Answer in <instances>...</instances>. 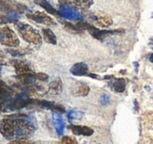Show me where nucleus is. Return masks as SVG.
Returning <instances> with one entry per match:
<instances>
[{
  "instance_id": "1",
  "label": "nucleus",
  "mask_w": 153,
  "mask_h": 144,
  "mask_svg": "<svg viewBox=\"0 0 153 144\" xmlns=\"http://www.w3.org/2000/svg\"><path fill=\"white\" fill-rule=\"evenodd\" d=\"M1 134L10 140L25 139L36 129L33 117L25 114H13L4 117L0 123Z\"/></svg>"
},
{
  "instance_id": "2",
  "label": "nucleus",
  "mask_w": 153,
  "mask_h": 144,
  "mask_svg": "<svg viewBox=\"0 0 153 144\" xmlns=\"http://www.w3.org/2000/svg\"><path fill=\"white\" fill-rule=\"evenodd\" d=\"M15 26L17 28L19 35L21 36V38L25 42L34 45H40L42 43V36H41V34L33 26L28 25L26 23H22V22H17L15 24Z\"/></svg>"
},
{
  "instance_id": "3",
  "label": "nucleus",
  "mask_w": 153,
  "mask_h": 144,
  "mask_svg": "<svg viewBox=\"0 0 153 144\" xmlns=\"http://www.w3.org/2000/svg\"><path fill=\"white\" fill-rule=\"evenodd\" d=\"M0 43L7 47H17L19 46V39L12 28L3 25L0 28Z\"/></svg>"
},
{
  "instance_id": "4",
  "label": "nucleus",
  "mask_w": 153,
  "mask_h": 144,
  "mask_svg": "<svg viewBox=\"0 0 153 144\" xmlns=\"http://www.w3.org/2000/svg\"><path fill=\"white\" fill-rule=\"evenodd\" d=\"M88 22L97 27L107 28L112 24V19L108 15L103 13H94L90 14L88 17Z\"/></svg>"
},
{
  "instance_id": "5",
  "label": "nucleus",
  "mask_w": 153,
  "mask_h": 144,
  "mask_svg": "<svg viewBox=\"0 0 153 144\" xmlns=\"http://www.w3.org/2000/svg\"><path fill=\"white\" fill-rule=\"evenodd\" d=\"M59 12L61 14V17L65 18L67 20H71V21H81L82 16L80 15V13L76 11V7H70V5L66 4H60Z\"/></svg>"
},
{
  "instance_id": "6",
  "label": "nucleus",
  "mask_w": 153,
  "mask_h": 144,
  "mask_svg": "<svg viewBox=\"0 0 153 144\" xmlns=\"http://www.w3.org/2000/svg\"><path fill=\"white\" fill-rule=\"evenodd\" d=\"M1 9L2 11H10L17 14L25 13L27 7L15 0H1Z\"/></svg>"
},
{
  "instance_id": "7",
  "label": "nucleus",
  "mask_w": 153,
  "mask_h": 144,
  "mask_svg": "<svg viewBox=\"0 0 153 144\" xmlns=\"http://www.w3.org/2000/svg\"><path fill=\"white\" fill-rule=\"evenodd\" d=\"M27 18L32 21H35L37 23L44 24V25H56V22L51 16L42 13V12H34V13H28Z\"/></svg>"
},
{
  "instance_id": "8",
  "label": "nucleus",
  "mask_w": 153,
  "mask_h": 144,
  "mask_svg": "<svg viewBox=\"0 0 153 144\" xmlns=\"http://www.w3.org/2000/svg\"><path fill=\"white\" fill-rule=\"evenodd\" d=\"M70 73L74 76H89L94 79H99L98 75L89 74L88 66L85 63H76L70 68Z\"/></svg>"
},
{
  "instance_id": "9",
  "label": "nucleus",
  "mask_w": 153,
  "mask_h": 144,
  "mask_svg": "<svg viewBox=\"0 0 153 144\" xmlns=\"http://www.w3.org/2000/svg\"><path fill=\"white\" fill-rule=\"evenodd\" d=\"M32 106H37L40 107L42 109H47V110H51L56 113H64L65 112V109L61 106V104H55L53 101H48V100H38V99H34Z\"/></svg>"
},
{
  "instance_id": "10",
  "label": "nucleus",
  "mask_w": 153,
  "mask_h": 144,
  "mask_svg": "<svg viewBox=\"0 0 153 144\" xmlns=\"http://www.w3.org/2000/svg\"><path fill=\"white\" fill-rule=\"evenodd\" d=\"M60 4H66L76 9L87 10L94 4V0H59Z\"/></svg>"
},
{
  "instance_id": "11",
  "label": "nucleus",
  "mask_w": 153,
  "mask_h": 144,
  "mask_svg": "<svg viewBox=\"0 0 153 144\" xmlns=\"http://www.w3.org/2000/svg\"><path fill=\"white\" fill-rule=\"evenodd\" d=\"M10 64L15 68L17 75H24V74H30V73H34V71L30 69V66L23 61L12 60V61H10Z\"/></svg>"
},
{
  "instance_id": "12",
  "label": "nucleus",
  "mask_w": 153,
  "mask_h": 144,
  "mask_svg": "<svg viewBox=\"0 0 153 144\" xmlns=\"http://www.w3.org/2000/svg\"><path fill=\"white\" fill-rule=\"evenodd\" d=\"M105 79H109V87L113 90V91L117 92V93H123L126 89V81L123 79H114L113 76H106Z\"/></svg>"
},
{
  "instance_id": "13",
  "label": "nucleus",
  "mask_w": 153,
  "mask_h": 144,
  "mask_svg": "<svg viewBox=\"0 0 153 144\" xmlns=\"http://www.w3.org/2000/svg\"><path fill=\"white\" fill-rule=\"evenodd\" d=\"M68 129L72 132L74 135H79V136H86V137H89L94 134V129H90L88 126H84V125H74L70 124L67 126Z\"/></svg>"
},
{
  "instance_id": "14",
  "label": "nucleus",
  "mask_w": 153,
  "mask_h": 144,
  "mask_svg": "<svg viewBox=\"0 0 153 144\" xmlns=\"http://www.w3.org/2000/svg\"><path fill=\"white\" fill-rule=\"evenodd\" d=\"M53 126L56 129V132L59 136H62L65 129V123L62 118V116L60 115V113H56L53 116Z\"/></svg>"
},
{
  "instance_id": "15",
  "label": "nucleus",
  "mask_w": 153,
  "mask_h": 144,
  "mask_svg": "<svg viewBox=\"0 0 153 144\" xmlns=\"http://www.w3.org/2000/svg\"><path fill=\"white\" fill-rule=\"evenodd\" d=\"M35 3L38 4L39 7H41L42 9H44L45 11H46L47 13L51 14V15H55V16H57V17H61V14H60L59 10H56L48 1H46V0H35Z\"/></svg>"
},
{
  "instance_id": "16",
  "label": "nucleus",
  "mask_w": 153,
  "mask_h": 144,
  "mask_svg": "<svg viewBox=\"0 0 153 144\" xmlns=\"http://www.w3.org/2000/svg\"><path fill=\"white\" fill-rule=\"evenodd\" d=\"M63 90V84H62L61 79H56L53 82H51L48 86V93L51 95H58Z\"/></svg>"
},
{
  "instance_id": "17",
  "label": "nucleus",
  "mask_w": 153,
  "mask_h": 144,
  "mask_svg": "<svg viewBox=\"0 0 153 144\" xmlns=\"http://www.w3.org/2000/svg\"><path fill=\"white\" fill-rule=\"evenodd\" d=\"M89 91H90V88L88 87L87 85H85V84H80V85H78L72 90L71 93H72V95H74V96H82V97H84V96H87L88 94H89Z\"/></svg>"
},
{
  "instance_id": "18",
  "label": "nucleus",
  "mask_w": 153,
  "mask_h": 144,
  "mask_svg": "<svg viewBox=\"0 0 153 144\" xmlns=\"http://www.w3.org/2000/svg\"><path fill=\"white\" fill-rule=\"evenodd\" d=\"M41 34H42L43 40H44L46 43L53 44V45L57 44V38H56V36L53 32V30L48 29V28H42Z\"/></svg>"
},
{
  "instance_id": "19",
  "label": "nucleus",
  "mask_w": 153,
  "mask_h": 144,
  "mask_svg": "<svg viewBox=\"0 0 153 144\" xmlns=\"http://www.w3.org/2000/svg\"><path fill=\"white\" fill-rule=\"evenodd\" d=\"M83 115H84L83 112H81V111L71 110L67 113V118L70 122H72V121H74V120H80V119L83 117Z\"/></svg>"
},
{
  "instance_id": "20",
  "label": "nucleus",
  "mask_w": 153,
  "mask_h": 144,
  "mask_svg": "<svg viewBox=\"0 0 153 144\" xmlns=\"http://www.w3.org/2000/svg\"><path fill=\"white\" fill-rule=\"evenodd\" d=\"M60 142H61L62 144H76V143H78V141H76V138L69 137V136H67V137H63Z\"/></svg>"
},
{
  "instance_id": "21",
  "label": "nucleus",
  "mask_w": 153,
  "mask_h": 144,
  "mask_svg": "<svg viewBox=\"0 0 153 144\" xmlns=\"http://www.w3.org/2000/svg\"><path fill=\"white\" fill-rule=\"evenodd\" d=\"M35 75H36V79L37 81L39 82H46L48 81V75L45 74V73H35Z\"/></svg>"
},
{
  "instance_id": "22",
  "label": "nucleus",
  "mask_w": 153,
  "mask_h": 144,
  "mask_svg": "<svg viewBox=\"0 0 153 144\" xmlns=\"http://www.w3.org/2000/svg\"><path fill=\"white\" fill-rule=\"evenodd\" d=\"M108 102H109V97L104 94V95L101 97V104H104V106H106V104H108Z\"/></svg>"
},
{
  "instance_id": "23",
  "label": "nucleus",
  "mask_w": 153,
  "mask_h": 144,
  "mask_svg": "<svg viewBox=\"0 0 153 144\" xmlns=\"http://www.w3.org/2000/svg\"><path fill=\"white\" fill-rule=\"evenodd\" d=\"M149 61L152 62V63H153V53H151V54L149 55Z\"/></svg>"
},
{
  "instance_id": "24",
  "label": "nucleus",
  "mask_w": 153,
  "mask_h": 144,
  "mask_svg": "<svg viewBox=\"0 0 153 144\" xmlns=\"http://www.w3.org/2000/svg\"><path fill=\"white\" fill-rule=\"evenodd\" d=\"M150 44H151V45H152V46H153V38L151 39V41H150Z\"/></svg>"
}]
</instances>
